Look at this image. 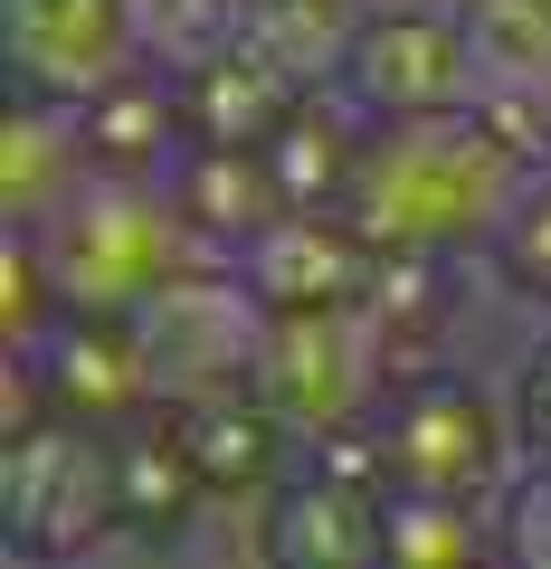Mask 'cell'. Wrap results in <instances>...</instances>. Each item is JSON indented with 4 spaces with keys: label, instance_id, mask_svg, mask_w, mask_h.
Masks as SVG:
<instances>
[{
    "label": "cell",
    "instance_id": "obj_1",
    "mask_svg": "<svg viewBox=\"0 0 551 569\" xmlns=\"http://www.w3.org/2000/svg\"><path fill=\"white\" fill-rule=\"evenodd\" d=\"M532 152H513L475 104L456 114H381L352 171V228L381 257H485L513 190L532 181Z\"/></svg>",
    "mask_w": 551,
    "mask_h": 569
},
{
    "label": "cell",
    "instance_id": "obj_2",
    "mask_svg": "<svg viewBox=\"0 0 551 569\" xmlns=\"http://www.w3.org/2000/svg\"><path fill=\"white\" fill-rule=\"evenodd\" d=\"M29 238H39L48 276H58L67 313H144L171 276H190V266L219 257V247L190 228L181 190L152 181V171H86Z\"/></svg>",
    "mask_w": 551,
    "mask_h": 569
},
{
    "label": "cell",
    "instance_id": "obj_3",
    "mask_svg": "<svg viewBox=\"0 0 551 569\" xmlns=\"http://www.w3.org/2000/svg\"><path fill=\"white\" fill-rule=\"evenodd\" d=\"M381 456L400 493H466V503H504L523 475V408L513 380L494 370H429L381 399Z\"/></svg>",
    "mask_w": 551,
    "mask_h": 569
},
{
    "label": "cell",
    "instance_id": "obj_4",
    "mask_svg": "<svg viewBox=\"0 0 551 569\" xmlns=\"http://www.w3.org/2000/svg\"><path fill=\"white\" fill-rule=\"evenodd\" d=\"M0 531L20 560H96L124 541V493H115V427L39 418L0 456Z\"/></svg>",
    "mask_w": 551,
    "mask_h": 569
},
{
    "label": "cell",
    "instance_id": "obj_5",
    "mask_svg": "<svg viewBox=\"0 0 551 569\" xmlns=\"http://www.w3.org/2000/svg\"><path fill=\"white\" fill-rule=\"evenodd\" d=\"M266 295L238 276V257H209L190 276H171L134 332L152 351V380H163V408L219 399V389H257V351H266Z\"/></svg>",
    "mask_w": 551,
    "mask_h": 569
},
{
    "label": "cell",
    "instance_id": "obj_6",
    "mask_svg": "<svg viewBox=\"0 0 551 569\" xmlns=\"http://www.w3.org/2000/svg\"><path fill=\"white\" fill-rule=\"evenodd\" d=\"M333 86L371 114H456V104H475V86H485L475 10H456V0H371V20Z\"/></svg>",
    "mask_w": 551,
    "mask_h": 569
},
{
    "label": "cell",
    "instance_id": "obj_7",
    "mask_svg": "<svg viewBox=\"0 0 551 569\" xmlns=\"http://www.w3.org/2000/svg\"><path fill=\"white\" fill-rule=\"evenodd\" d=\"M257 389L276 399V418L295 437H343V427H371L390 399V361L381 332H371L362 305H324V313H276L257 351Z\"/></svg>",
    "mask_w": 551,
    "mask_h": 569
},
{
    "label": "cell",
    "instance_id": "obj_8",
    "mask_svg": "<svg viewBox=\"0 0 551 569\" xmlns=\"http://www.w3.org/2000/svg\"><path fill=\"white\" fill-rule=\"evenodd\" d=\"M48 389V418H86V427H134L163 408L152 380V351L134 332V313H58V323L29 342Z\"/></svg>",
    "mask_w": 551,
    "mask_h": 569
},
{
    "label": "cell",
    "instance_id": "obj_9",
    "mask_svg": "<svg viewBox=\"0 0 551 569\" xmlns=\"http://www.w3.org/2000/svg\"><path fill=\"white\" fill-rule=\"evenodd\" d=\"M381 247L352 228V209H286L238 247V276L266 295V313H324V305H362Z\"/></svg>",
    "mask_w": 551,
    "mask_h": 569
},
{
    "label": "cell",
    "instance_id": "obj_10",
    "mask_svg": "<svg viewBox=\"0 0 551 569\" xmlns=\"http://www.w3.org/2000/svg\"><path fill=\"white\" fill-rule=\"evenodd\" d=\"M124 67H144L134 0H10V77L48 96H96Z\"/></svg>",
    "mask_w": 551,
    "mask_h": 569
},
{
    "label": "cell",
    "instance_id": "obj_11",
    "mask_svg": "<svg viewBox=\"0 0 551 569\" xmlns=\"http://www.w3.org/2000/svg\"><path fill=\"white\" fill-rule=\"evenodd\" d=\"M86 114V152H96V171H152V181H171L181 171V152L200 142V123H190V96L171 67H124L115 86H96V96H77Z\"/></svg>",
    "mask_w": 551,
    "mask_h": 569
},
{
    "label": "cell",
    "instance_id": "obj_12",
    "mask_svg": "<svg viewBox=\"0 0 551 569\" xmlns=\"http://www.w3.org/2000/svg\"><path fill=\"white\" fill-rule=\"evenodd\" d=\"M371 104H352L343 86H305V96L286 104V123L257 142L266 171H276V190H286V209H343L352 200V171H362V142H371Z\"/></svg>",
    "mask_w": 551,
    "mask_h": 569
},
{
    "label": "cell",
    "instance_id": "obj_13",
    "mask_svg": "<svg viewBox=\"0 0 551 569\" xmlns=\"http://www.w3.org/2000/svg\"><path fill=\"white\" fill-rule=\"evenodd\" d=\"M314 77H295L276 48L257 39V29H228L219 48H209L200 67H181V96H190V123H200V142H266L276 123H286V104L305 96Z\"/></svg>",
    "mask_w": 551,
    "mask_h": 569
},
{
    "label": "cell",
    "instance_id": "obj_14",
    "mask_svg": "<svg viewBox=\"0 0 551 569\" xmlns=\"http://www.w3.org/2000/svg\"><path fill=\"white\" fill-rule=\"evenodd\" d=\"M86 171H96V152H86L77 96L20 86V104H10V181H0V190H10V228H39Z\"/></svg>",
    "mask_w": 551,
    "mask_h": 569
},
{
    "label": "cell",
    "instance_id": "obj_15",
    "mask_svg": "<svg viewBox=\"0 0 551 569\" xmlns=\"http://www.w3.org/2000/svg\"><path fill=\"white\" fill-rule=\"evenodd\" d=\"M171 190H181L190 228H200L219 257H238L266 219H286V190H276V171H266L257 142H190L181 171H171Z\"/></svg>",
    "mask_w": 551,
    "mask_h": 569
},
{
    "label": "cell",
    "instance_id": "obj_16",
    "mask_svg": "<svg viewBox=\"0 0 551 569\" xmlns=\"http://www.w3.org/2000/svg\"><path fill=\"white\" fill-rule=\"evenodd\" d=\"M362 20H371V0H247V29H257L295 77H314V86L343 77Z\"/></svg>",
    "mask_w": 551,
    "mask_h": 569
},
{
    "label": "cell",
    "instance_id": "obj_17",
    "mask_svg": "<svg viewBox=\"0 0 551 569\" xmlns=\"http://www.w3.org/2000/svg\"><path fill=\"white\" fill-rule=\"evenodd\" d=\"M485 284L494 295H513V305H532V313H551V162L532 171L523 190H513V209H504V228L485 238Z\"/></svg>",
    "mask_w": 551,
    "mask_h": 569
},
{
    "label": "cell",
    "instance_id": "obj_18",
    "mask_svg": "<svg viewBox=\"0 0 551 569\" xmlns=\"http://www.w3.org/2000/svg\"><path fill=\"white\" fill-rule=\"evenodd\" d=\"M513 408H523V456L551 466V342H532V361L513 370Z\"/></svg>",
    "mask_w": 551,
    "mask_h": 569
},
{
    "label": "cell",
    "instance_id": "obj_19",
    "mask_svg": "<svg viewBox=\"0 0 551 569\" xmlns=\"http://www.w3.org/2000/svg\"><path fill=\"white\" fill-rule=\"evenodd\" d=\"M456 10H475V0H456Z\"/></svg>",
    "mask_w": 551,
    "mask_h": 569
}]
</instances>
